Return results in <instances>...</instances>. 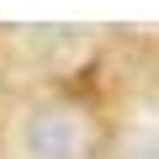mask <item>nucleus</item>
Returning <instances> with one entry per match:
<instances>
[{
  "label": "nucleus",
  "instance_id": "nucleus-1",
  "mask_svg": "<svg viewBox=\"0 0 159 159\" xmlns=\"http://www.w3.org/2000/svg\"><path fill=\"white\" fill-rule=\"evenodd\" d=\"M90 148V127L69 106H48L27 117V154L32 159H80Z\"/></svg>",
  "mask_w": 159,
  "mask_h": 159
}]
</instances>
